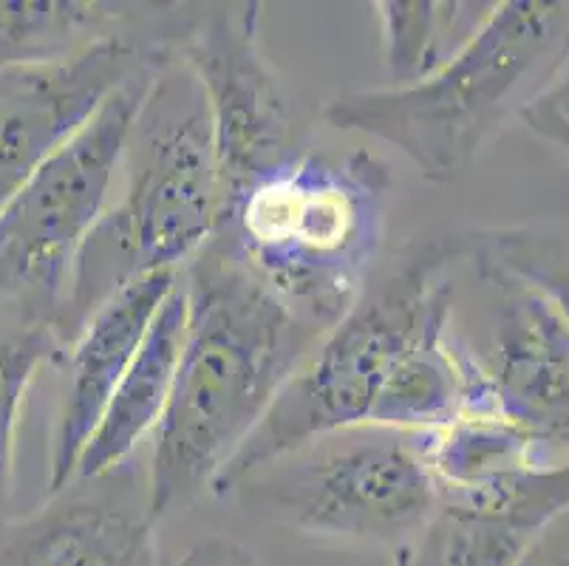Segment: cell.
Masks as SVG:
<instances>
[{"label":"cell","instance_id":"1","mask_svg":"<svg viewBox=\"0 0 569 566\" xmlns=\"http://www.w3.org/2000/svg\"><path fill=\"white\" fill-rule=\"evenodd\" d=\"M188 329L148 465L157 522L213 490L298 366L326 335L210 238L182 267Z\"/></svg>","mask_w":569,"mask_h":566},{"label":"cell","instance_id":"2","mask_svg":"<svg viewBox=\"0 0 569 566\" xmlns=\"http://www.w3.org/2000/svg\"><path fill=\"white\" fill-rule=\"evenodd\" d=\"M391 185V165L375 150L301 148L221 207L213 238L295 315L329 331L371 284Z\"/></svg>","mask_w":569,"mask_h":566},{"label":"cell","instance_id":"3","mask_svg":"<svg viewBox=\"0 0 569 566\" xmlns=\"http://www.w3.org/2000/svg\"><path fill=\"white\" fill-rule=\"evenodd\" d=\"M569 62V0L493 3L476 38L411 86L351 91L326 122L391 145L433 185L457 181Z\"/></svg>","mask_w":569,"mask_h":566},{"label":"cell","instance_id":"4","mask_svg":"<svg viewBox=\"0 0 569 566\" xmlns=\"http://www.w3.org/2000/svg\"><path fill=\"white\" fill-rule=\"evenodd\" d=\"M126 190L106 207L71 267L54 331L69 346L111 295L153 272H179L221 221L213 133L193 77L168 54L128 133Z\"/></svg>","mask_w":569,"mask_h":566},{"label":"cell","instance_id":"5","mask_svg":"<svg viewBox=\"0 0 569 566\" xmlns=\"http://www.w3.org/2000/svg\"><path fill=\"white\" fill-rule=\"evenodd\" d=\"M470 236L406 247L363 298L326 331L213 485L230 498L244 479L335 430L369 425L402 360L453 318L451 269L468 261Z\"/></svg>","mask_w":569,"mask_h":566},{"label":"cell","instance_id":"6","mask_svg":"<svg viewBox=\"0 0 569 566\" xmlns=\"http://www.w3.org/2000/svg\"><path fill=\"white\" fill-rule=\"evenodd\" d=\"M426 436L382 425L335 430L261 467L230 498L303 536L388 547L395 555L437 510Z\"/></svg>","mask_w":569,"mask_h":566},{"label":"cell","instance_id":"7","mask_svg":"<svg viewBox=\"0 0 569 566\" xmlns=\"http://www.w3.org/2000/svg\"><path fill=\"white\" fill-rule=\"evenodd\" d=\"M162 62L119 88L0 210V320L57 324L77 252L106 210L128 133Z\"/></svg>","mask_w":569,"mask_h":566},{"label":"cell","instance_id":"8","mask_svg":"<svg viewBox=\"0 0 569 566\" xmlns=\"http://www.w3.org/2000/svg\"><path fill=\"white\" fill-rule=\"evenodd\" d=\"M168 54L196 80L204 100L221 207L250 181L295 153V117L261 49V7H221L173 26Z\"/></svg>","mask_w":569,"mask_h":566},{"label":"cell","instance_id":"9","mask_svg":"<svg viewBox=\"0 0 569 566\" xmlns=\"http://www.w3.org/2000/svg\"><path fill=\"white\" fill-rule=\"evenodd\" d=\"M170 31L128 29L69 60L0 71V210L119 88L168 57Z\"/></svg>","mask_w":569,"mask_h":566},{"label":"cell","instance_id":"10","mask_svg":"<svg viewBox=\"0 0 569 566\" xmlns=\"http://www.w3.org/2000/svg\"><path fill=\"white\" fill-rule=\"evenodd\" d=\"M488 289V342L473 351L496 414L550 454L569 459V320L541 292L470 252Z\"/></svg>","mask_w":569,"mask_h":566},{"label":"cell","instance_id":"11","mask_svg":"<svg viewBox=\"0 0 569 566\" xmlns=\"http://www.w3.org/2000/svg\"><path fill=\"white\" fill-rule=\"evenodd\" d=\"M148 474L131 461L71 479L0 529V566H159Z\"/></svg>","mask_w":569,"mask_h":566},{"label":"cell","instance_id":"12","mask_svg":"<svg viewBox=\"0 0 569 566\" xmlns=\"http://www.w3.org/2000/svg\"><path fill=\"white\" fill-rule=\"evenodd\" d=\"M569 513V459L538 461L482 487L439 493L431 522L391 566H519L552 522Z\"/></svg>","mask_w":569,"mask_h":566},{"label":"cell","instance_id":"13","mask_svg":"<svg viewBox=\"0 0 569 566\" xmlns=\"http://www.w3.org/2000/svg\"><path fill=\"white\" fill-rule=\"evenodd\" d=\"M182 272V269H179ZM179 272H153L133 280L106 300L66 346L63 391L54 417L49 454V493L74 479L88 436L94 434L113 388L137 357L159 306L176 287Z\"/></svg>","mask_w":569,"mask_h":566},{"label":"cell","instance_id":"14","mask_svg":"<svg viewBox=\"0 0 569 566\" xmlns=\"http://www.w3.org/2000/svg\"><path fill=\"white\" fill-rule=\"evenodd\" d=\"M184 329H188V289L179 272V280L159 306L137 357L113 388L94 434L88 436L80 461H77L74 479H91V476H102L113 467L126 465L131 461L133 450L148 436L157 434L168 411L170 394H173Z\"/></svg>","mask_w":569,"mask_h":566},{"label":"cell","instance_id":"15","mask_svg":"<svg viewBox=\"0 0 569 566\" xmlns=\"http://www.w3.org/2000/svg\"><path fill=\"white\" fill-rule=\"evenodd\" d=\"M142 3L111 0H14L0 3V71L43 66L131 29Z\"/></svg>","mask_w":569,"mask_h":566},{"label":"cell","instance_id":"16","mask_svg":"<svg viewBox=\"0 0 569 566\" xmlns=\"http://www.w3.org/2000/svg\"><path fill=\"white\" fill-rule=\"evenodd\" d=\"M493 3L476 0H377L388 86L426 80L482 29Z\"/></svg>","mask_w":569,"mask_h":566},{"label":"cell","instance_id":"17","mask_svg":"<svg viewBox=\"0 0 569 566\" xmlns=\"http://www.w3.org/2000/svg\"><path fill=\"white\" fill-rule=\"evenodd\" d=\"M426 454L439 493L490 485L552 459L519 428L482 414H462L445 428L428 430Z\"/></svg>","mask_w":569,"mask_h":566},{"label":"cell","instance_id":"18","mask_svg":"<svg viewBox=\"0 0 569 566\" xmlns=\"http://www.w3.org/2000/svg\"><path fill=\"white\" fill-rule=\"evenodd\" d=\"M66 346L54 326L0 320V529L14 513V476H18V428L23 405L38 371L57 366Z\"/></svg>","mask_w":569,"mask_h":566},{"label":"cell","instance_id":"19","mask_svg":"<svg viewBox=\"0 0 569 566\" xmlns=\"http://www.w3.org/2000/svg\"><path fill=\"white\" fill-rule=\"evenodd\" d=\"M470 252L525 280L569 320V221L470 232Z\"/></svg>","mask_w":569,"mask_h":566},{"label":"cell","instance_id":"20","mask_svg":"<svg viewBox=\"0 0 569 566\" xmlns=\"http://www.w3.org/2000/svg\"><path fill=\"white\" fill-rule=\"evenodd\" d=\"M521 125L569 159V62L561 77L527 108Z\"/></svg>","mask_w":569,"mask_h":566},{"label":"cell","instance_id":"21","mask_svg":"<svg viewBox=\"0 0 569 566\" xmlns=\"http://www.w3.org/2000/svg\"><path fill=\"white\" fill-rule=\"evenodd\" d=\"M170 566H258V560L244 544L230 542V538H207Z\"/></svg>","mask_w":569,"mask_h":566},{"label":"cell","instance_id":"22","mask_svg":"<svg viewBox=\"0 0 569 566\" xmlns=\"http://www.w3.org/2000/svg\"><path fill=\"white\" fill-rule=\"evenodd\" d=\"M519 566H569V513L541 533Z\"/></svg>","mask_w":569,"mask_h":566}]
</instances>
